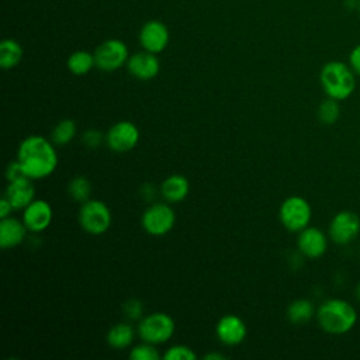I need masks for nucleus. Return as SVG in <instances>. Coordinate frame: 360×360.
Here are the masks:
<instances>
[{
    "mask_svg": "<svg viewBox=\"0 0 360 360\" xmlns=\"http://www.w3.org/2000/svg\"><path fill=\"white\" fill-rule=\"evenodd\" d=\"M17 160L31 180H41L51 176L58 166L55 143L41 135H28L17 149Z\"/></svg>",
    "mask_w": 360,
    "mask_h": 360,
    "instance_id": "f257e3e1",
    "label": "nucleus"
},
{
    "mask_svg": "<svg viewBox=\"0 0 360 360\" xmlns=\"http://www.w3.org/2000/svg\"><path fill=\"white\" fill-rule=\"evenodd\" d=\"M319 328L330 335H345L357 322V311L353 304L342 298L325 300L315 312Z\"/></svg>",
    "mask_w": 360,
    "mask_h": 360,
    "instance_id": "f03ea898",
    "label": "nucleus"
},
{
    "mask_svg": "<svg viewBox=\"0 0 360 360\" xmlns=\"http://www.w3.org/2000/svg\"><path fill=\"white\" fill-rule=\"evenodd\" d=\"M319 82L326 97L343 101L349 98L356 89V73L340 60L325 63L319 72Z\"/></svg>",
    "mask_w": 360,
    "mask_h": 360,
    "instance_id": "7ed1b4c3",
    "label": "nucleus"
},
{
    "mask_svg": "<svg viewBox=\"0 0 360 360\" xmlns=\"http://www.w3.org/2000/svg\"><path fill=\"white\" fill-rule=\"evenodd\" d=\"M112 215L108 205L100 200H87L80 205L79 224L82 229L90 235H103L108 231Z\"/></svg>",
    "mask_w": 360,
    "mask_h": 360,
    "instance_id": "20e7f679",
    "label": "nucleus"
},
{
    "mask_svg": "<svg viewBox=\"0 0 360 360\" xmlns=\"http://www.w3.org/2000/svg\"><path fill=\"white\" fill-rule=\"evenodd\" d=\"M174 321L166 312H152L142 316L138 325V335L143 342L162 345L174 333Z\"/></svg>",
    "mask_w": 360,
    "mask_h": 360,
    "instance_id": "39448f33",
    "label": "nucleus"
},
{
    "mask_svg": "<svg viewBox=\"0 0 360 360\" xmlns=\"http://www.w3.org/2000/svg\"><path fill=\"white\" fill-rule=\"evenodd\" d=\"M278 217L285 229L291 232H300L309 225L312 210L304 197L290 195L281 202Z\"/></svg>",
    "mask_w": 360,
    "mask_h": 360,
    "instance_id": "423d86ee",
    "label": "nucleus"
},
{
    "mask_svg": "<svg viewBox=\"0 0 360 360\" xmlns=\"http://www.w3.org/2000/svg\"><path fill=\"white\" fill-rule=\"evenodd\" d=\"M142 228L152 236H163L169 233L176 224L174 210L169 202H152L142 214Z\"/></svg>",
    "mask_w": 360,
    "mask_h": 360,
    "instance_id": "0eeeda50",
    "label": "nucleus"
},
{
    "mask_svg": "<svg viewBox=\"0 0 360 360\" xmlns=\"http://www.w3.org/2000/svg\"><path fill=\"white\" fill-rule=\"evenodd\" d=\"M93 53L96 59V68L103 72H115L127 65L129 59L127 44L117 38L103 41Z\"/></svg>",
    "mask_w": 360,
    "mask_h": 360,
    "instance_id": "6e6552de",
    "label": "nucleus"
},
{
    "mask_svg": "<svg viewBox=\"0 0 360 360\" xmlns=\"http://www.w3.org/2000/svg\"><path fill=\"white\" fill-rule=\"evenodd\" d=\"M360 233V218L353 211H339L328 226V236L336 245H349Z\"/></svg>",
    "mask_w": 360,
    "mask_h": 360,
    "instance_id": "1a4fd4ad",
    "label": "nucleus"
},
{
    "mask_svg": "<svg viewBox=\"0 0 360 360\" xmlns=\"http://www.w3.org/2000/svg\"><path fill=\"white\" fill-rule=\"evenodd\" d=\"M139 142L138 127L127 120L115 122L105 134L107 146L118 153L132 150Z\"/></svg>",
    "mask_w": 360,
    "mask_h": 360,
    "instance_id": "9d476101",
    "label": "nucleus"
},
{
    "mask_svg": "<svg viewBox=\"0 0 360 360\" xmlns=\"http://www.w3.org/2000/svg\"><path fill=\"white\" fill-rule=\"evenodd\" d=\"M170 41V32L165 22L159 20L146 21L139 31V44L143 51L160 53L166 49Z\"/></svg>",
    "mask_w": 360,
    "mask_h": 360,
    "instance_id": "9b49d317",
    "label": "nucleus"
},
{
    "mask_svg": "<svg viewBox=\"0 0 360 360\" xmlns=\"http://www.w3.org/2000/svg\"><path fill=\"white\" fill-rule=\"evenodd\" d=\"M329 236L316 226H307L298 232L297 248L307 259H318L325 255L328 249Z\"/></svg>",
    "mask_w": 360,
    "mask_h": 360,
    "instance_id": "f8f14e48",
    "label": "nucleus"
},
{
    "mask_svg": "<svg viewBox=\"0 0 360 360\" xmlns=\"http://www.w3.org/2000/svg\"><path fill=\"white\" fill-rule=\"evenodd\" d=\"M215 335L222 345L236 346L245 340L248 335V328L240 316L228 314V315H224L217 322Z\"/></svg>",
    "mask_w": 360,
    "mask_h": 360,
    "instance_id": "ddd939ff",
    "label": "nucleus"
},
{
    "mask_svg": "<svg viewBox=\"0 0 360 360\" xmlns=\"http://www.w3.org/2000/svg\"><path fill=\"white\" fill-rule=\"evenodd\" d=\"M52 207L48 201L35 198L22 210V222L30 232L38 233L45 231L52 222Z\"/></svg>",
    "mask_w": 360,
    "mask_h": 360,
    "instance_id": "4468645a",
    "label": "nucleus"
},
{
    "mask_svg": "<svg viewBox=\"0 0 360 360\" xmlns=\"http://www.w3.org/2000/svg\"><path fill=\"white\" fill-rule=\"evenodd\" d=\"M127 69L138 80H152L160 70V62L156 53L141 51L129 55Z\"/></svg>",
    "mask_w": 360,
    "mask_h": 360,
    "instance_id": "2eb2a0df",
    "label": "nucleus"
},
{
    "mask_svg": "<svg viewBox=\"0 0 360 360\" xmlns=\"http://www.w3.org/2000/svg\"><path fill=\"white\" fill-rule=\"evenodd\" d=\"M7 183L3 197L8 200L13 210H24L35 200V187L31 179L21 177Z\"/></svg>",
    "mask_w": 360,
    "mask_h": 360,
    "instance_id": "dca6fc26",
    "label": "nucleus"
},
{
    "mask_svg": "<svg viewBox=\"0 0 360 360\" xmlns=\"http://www.w3.org/2000/svg\"><path fill=\"white\" fill-rule=\"evenodd\" d=\"M27 226L22 221L7 217L0 219V248L1 249H13L22 243L27 236Z\"/></svg>",
    "mask_w": 360,
    "mask_h": 360,
    "instance_id": "f3484780",
    "label": "nucleus"
},
{
    "mask_svg": "<svg viewBox=\"0 0 360 360\" xmlns=\"http://www.w3.org/2000/svg\"><path fill=\"white\" fill-rule=\"evenodd\" d=\"M190 191V181L183 174H172L160 184V194L169 204L183 201Z\"/></svg>",
    "mask_w": 360,
    "mask_h": 360,
    "instance_id": "a211bd4d",
    "label": "nucleus"
},
{
    "mask_svg": "<svg viewBox=\"0 0 360 360\" xmlns=\"http://www.w3.org/2000/svg\"><path fill=\"white\" fill-rule=\"evenodd\" d=\"M134 339H135V330L129 323H125V322H120L111 326L105 336L108 346L115 350H122L129 347Z\"/></svg>",
    "mask_w": 360,
    "mask_h": 360,
    "instance_id": "6ab92c4d",
    "label": "nucleus"
},
{
    "mask_svg": "<svg viewBox=\"0 0 360 360\" xmlns=\"http://www.w3.org/2000/svg\"><path fill=\"white\" fill-rule=\"evenodd\" d=\"M24 56L21 44L13 38H4L0 42V66L4 70L15 68Z\"/></svg>",
    "mask_w": 360,
    "mask_h": 360,
    "instance_id": "aec40b11",
    "label": "nucleus"
},
{
    "mask_svg": "<svg viewBox=\"0 0 360 360\" xmlns=\"http://www.w3.org/2000/svg\"><path fill=\"white\" fill-rule=\"evenodd\" d=\"M66 66L69 72L75 76L87 75L96 66L94 53H90L89 51H84V49L75 51L69 55L66 60Z\"/></svg>",
    "mask_w": 360,
    "mask_h": 360,
    "instance_id": "412c9836",
    "label": "nucleus"
},
{
    "mask_svg": "<svg viewBox=\"0 0 360 360\" xmlns=\"http://www.w3.org/2000/svg\"><path fill=\"white\" fill-rule=\"evenodd\" d=\"M315 307L314 304L307 300V298H298L294 300L288 307H287V318L291 323H305L311 321L315 316Z\"/></svg>",
    "mask_w": 360,
    "mask_h": 360,
    "instance_id": "4be33fe9",
    "label": "nucleus"
},
{
    "mask_svg": "<svg viewBox=\"0 0 360 360\" xmlns=\"http://www.w3.org/2000/svg\"><path fill=\"white\" fill-rule=\"evenodd\" d=\"M76 132H77L76 122L70 118H63L53 127L51 132V141L58 146H63L73 141V138L76 136Z\"/></svg>",
    "mask_w": 360,
    "mask_h": 360,
    "instance_id": "5701e85b",
    "label": "nucleus"
},
{
    "mask_svg": "<svg viewBox=\"0 0 360 360\" xmlns=\"http://www.w3.org/2000/svg\"><path fill=\"white\" fill-rule=\"evenodd\" d=\"M68 194L73 201L80 204L90 200V195H91L90 180L86 176H80V174L72 177L68 184Z\"/></svg>",
    "mask_w": 360,
    "mask_h": 360,
    "instance_id": "b1692460",
    "label": "nucleus"
},
{
    "mask_svg": "<svg viewBox=\"0 0 360 360\" xmlns=\"http://www.w3.org/2000/svg\"><path fill=\"white\" fill-rule=\"evenodd\" d=\"M316 117L323 125H333L340 117V104L338 100L326 97L322 100L316 110Z\"/></svg>",
    "mask_w": 360,
    "mask_h": 360,
    "instance_id": "393cba45",
    "label": "nucleus"
},
{
    "mask_svg": "<svg viewBox=\"0 0 360 360\" xmlns=\"http://www.w3.org/2000/svg\"><path fill=\"white\" fill-rule=\"evenodd\" d=\"M162 356L156 349V345L143 342L134 346L129 352V359L132 360H159Z\"/></svg>",
    "mask_w": 360,
    "mask_h": 360,
    "instance_id": "a878e982",
    "label": "nucleus"
},
{
    "mask_svg": "<svg viewBox=\"0 0 360 360\" xmlns=\"http://www.w3.org/2000/svg\"><path fill=\"white\" fill-rule=\"evenodd\" d=\"M162 359H165V360H195L197 354L194 353V350L190 346L173 345L163 353Z\"/></svg>",
    "mask_w": 360,
    "mask_h": 360,
    "instance_id": "bb28decb",
    "label": "nucleus"
},
{
    "mask_svg": "<svg viewBox=\"0 0 360 360\" xmlns=\"http://www.w3.org/2000/svg\"><path fill=\"white\" fill-rule=\"evenodd\" d=\"M122 309H124V314L127 315L128 319H131V321L142 319V315H143V304H142V301H139L136 298H131V300L124 302Z\"/></svg>",
    "mask_w": 360,
    "mask_h": 360,
    "instance_id": "cd10ccee",
    "label": "nucleus"
},
{
    "mask_svg": "<svg viewBox=\"0 0 360 360\" xmlns=\"http://www.w3.org/2000/svg\"><path fill=\"white\" fill-rule=\"evenodd\" d=\"M82 141L89 149H97L103 143V141H105V134L96 128H90L83 132Z\"/></svg>",
    "mask_w": 360,
    "mask_h": 360,
    "instance_id": "c85d7f7f",
    "label": "nucleus"
},
{
    "mask_svg": "<svg viewBox=\"0 0 360 360\" xmlns=\"http://www.w3.org/2000/svg\"><path fill=\"white\" fill-rule=\"evenodd\" d=\"M21 177H27V176L24 173L21 163L15 159V160L10 162L6 167V179H7V181H13V180H17Z\"/></svg>",
    "mask_w": 360,
    "mask_h": 360,
    "instance_id": "c756f323",
    "label": "nucleus"
},
{
    "mask_svg": "<svg viewBox=\"0 0 360 360\" xmlns=\"http://www.w3.org/2000/svg\"><path fill=\"white\" fill-rule=\"evenodd\" d=\"M349 66L356 73V76H360V44L356 45L350 53H349Z\"/></svg>",
    "mask_w": 360,
    "mask_h": 360,
    "instance_id": "7c9ffc66",
    "label": "nucleus"
},
{
    "mask_svg": "<svg viewBox=\"0 0 360 360\" xmlns=\"http://www.w3.org/2000/svg\"><path fill=\"white\" fill-rule=\"evenodd\" d=\"M139 195L146 201V202H153L155 197H156V188L153 184L150 183H145L141 188H139Z\"/></svg>",
    "mask_w": 360,
    "mask_h": 360,
    "instance_id": "2f4dec72",
    "label": "nucleus"
},
{
    "mask_svg": "<svg viewBox=\"0 0 360 360\" xmlns=\"http://www.w3.org/2000/svg\"><path fill=\"white\" fill-rule=\"evenodd\" d=\"M11 211H13L11 204L8 202V200H7L6 197H3V198L0 200V219L10 217Z\"/></svg>",
    "mask_w": 360,
    "mask_h": 360,
    "instance_id": "473e14b6",
    "label": "nucleus"
},
{
    "mask_svg": "<svg viewBox=\"0 0 360 360\" xmlns=\"http://www.w3.org/2000/svg\"><path fill=\"white\" fill-rule=\"evenodd\" d=\"M204 359H207V360H225L226 356L222 354V353H207L204 356Z\"/></svg>",
    "mask_w": 360,
    "mask_h": 360,
    "instance_id": "72a5a7b5",
    "label": "nucleus"
},
{
    "mask_svg": "<svg viewBox=\"0 0 360 360\" xmlns=\"http://www.w3.org/2000/svg\"><path fill=\"white\" fill-rule=\"evenodd\" d=\"M354 294H356V298H357V301L360 302V281L357 283V285H356V288H354Z\"/></svg>",
    "mask_w": 360,
    "mask_h": 360,
    "instance_id": "f704fd0d",
    "label": "nucleus"
},
{
    "mask_svg": "<svg viewBox=\"0 0 360 360\" xmlns=\"http://www.w3.org/2000/svg\"><path fill=\"white\" fill-rule=\"evenodd\" d=\"M357 3H359V4H357V8H359V13H360V0H357Z\"/></svg>",
    "mask_w": 360,
    "mask_h": 360,
    "instance_id": "c9c22d12",
    "label": "nucleus"
}]
</instances>
